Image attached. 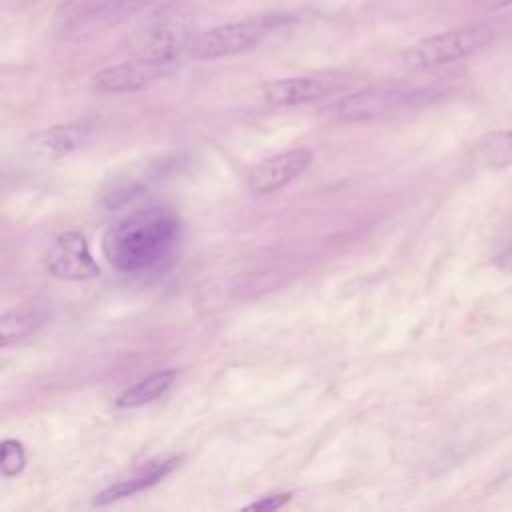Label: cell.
<instances>
[{
	"label": "cell",
	"instance_id": "6da1fadb",
	"mask_svg": "<svg viewBox=\"0 0 512 512\" xmlns=\"http://www.w3.org/2000/svg\"><path fill=\"white\" fill-rule=\"evenodd\" d=\"M178 236V216L170 208L150 206L110 226L102 250L116 270L142 272L160 264L172 252Z\"/></svg>",
	"mask_w": 512,
	"mask_h": 512
},
{
	"label": "cell",
	"instance_id": "ac0fdd59",
	"mask_svg": "<svg viewBox=\"0 0 512 512\" xmlns=\"http://www.w3.org/2000/svg\"><path fill=\"white\" fill-rule=\"evenodd\" d=\"M486 6H488V10H502V8L512 6V0H486Z\"/></svg>",
	"mask_w": 512,
	"mask_h": 512
},
{
	"label": "cell",
	"instance_id": "e0dca14e",
	"mask_svg": "<svg viewBox=\"0 0 512 512\" xmlns=\"http://www.w3.org/2000/svg\"><path fill=\"white\" fill-rule=\"evenodd\" d=\"M292 494L290 492H278V494H268L262 496L260 500H254L252 504L246 506V510H258V512H274L282 508L286 502H290Z\"/></svg>",
	"mask_w": 512,
	"mask_h": 512
},
{
	"label": "cell",
	"instance_id": "8fae6325",
	"mask_svg": "<svg viewBox=\"0 0 512 512\" xmlns=\"http://www.w3.org/2000/svg\"><path fill=\"white\" fill-rule=\"evenodd\" d=\"M50 314L42 306H18L2 314L0 318V342L8 346L22 338L36 334L46 322Z\"/></svg>",
	"mask_w": 512,
	"mask_h": 512
},
{
	"label": "cell",
	"instance_id": "2e32d148",
	"mask_svg": "<svg viewBox=\"0 0 512 512\" xmlns=\"http://www.w3.org/2000/svg\"><path fill=\"white\" fill-rule=\"evenodd\" d=\"M26 466V452L20 440L14 438H4L0 444V470L2 476L10 478L16 476L24 470Z\"/></svg>",
	"mask_w": 512,
	"mask_h": 512
},
{
	"label": "cell",
	"instance_id": "9c48e42d",
	"mask_svg": "<svg viewBox=\"0 0 512 512\" xmlns=\"http://www.w3.org/2000/svg\"><path fill=\"white\" fill-rule=\"evenodd\" d=\"M164 66L150 64L144 60H130L120 62L108 68H102L92 76V90L98 94H122V92H134L152 82L156 76L162 74Z\"/></svg>",
	"mask_w": 512,
	"mask_h": 512
},
{
	"label": "cell",
	"instance_id": "4fadbf2b",
	"mask_svg": "<svg viewBox=\"0 0 512 512\" xmlns=\"http://www.w3.org/2000/svg\"><path fill=\"white\" fill-rule=\"evenodd\" d=\"M90 140V126L86 124H62L52 126L40 134L42 150L52 156H62L82 148Z\"/></svg>",
	"mask_w": 512,
	"mask_h": 512
},
{
	"label": "cell",
	"instance_id": "52a82bcc",
	"mask_svg": "<svg viewBox=\"0 0 512 512\" xmlns=\"http://www.w3.org/2000/svg\"><path fill=\"white\" fill-rule=\"evenodd\" d=\"M46 268L64 280H90L100 276V266L90 254L88 242L80 232L58 234L46 250Z\"/></svg>",
	"mask_w": 512,
	"mask_h": 512
},
{
	"label": "cell",
	"instance_id": "3957f363",
	"mask_svg": "<svg viewBox=\"0 0 512 512\" xmlns=\"http://www.w3.org/2000/svg\"><path fill=\"white\" fill-rule=\"evenodd\" d=\"M286 20L288 16L284 14H264L218 24L200 34H194L188 46V54L194 58H222L242 54L258 46L272 30L286 24Z\"/></svg>",
	"mask_w": 512,
	"mask_h": 512
},
{
	"label": "cell",
	"instance_id": "d6986e66",
	"mask_svg": "<svg viewBox=\"0 0 512 512\" xmlns=\"http://www.w3.org/2000/svg\"><path fill=\"white\" fill-rule=\"evenodd\" d=\"M510 256H512V252H510Z\"/></svg>",
	"mask_w": 512,
	"mask_h": 512
},
{
	"label": "cell",
	"instance_id": "7c38bea8",
	"mask_svg": "<svg viewBox=\"0 0 512 512\" xmlns=\"http://www.w3.org/2000/svg\"><path fill=\"white\" fill-rule=\"evenodd\" d=\"M176 376H178V372L174 368L158 370V372L138 380L130 388H126L116 398V406L118 408H138V406L150 404V402H154L158 396H162L174 384Z\"/></svg>",
	"mask_w": 512,
	"mask_h": 512
},
{
	"label": "cell",
	"instance_id": "30bf717a",
	"mask_svg": "<svg viewBox=\"0 0 512 512\" xmlns=\"http://www.w3.org/2000/svg\"><path fill=\"white\" fill-rule=\"evenodd\" d=\"M178 462H180V456L162 460V462H158V464H150L144 474L134 476V478H130V480H122V482H118V484H114V486H108L106 490L98 492V494L94 496L92 504H94V506H106V504H110V502H114V500H120V498L132 496V494H136V492H140V490H146V488L154 486L156 482H160L162 478H166V476L178 466Z\"/></svg>",
	"mask_w": 512,
	"mask_h": 512
},
{
	"label": "cell",
	"instance_id": "5bb4252c",
	"mask_svg": "<svg viewBox=\"0 0 512 512\" xmlns=\"http://www.w3.org/2000/svg\"><path fill=\"white\" fill-rule=\"evenodd\" d=\"M476 158L488 168L512 166V130H496L484 134L476 142Z\"/></svg>",
	"mask_w": 512,
	"mask_h": 512
},
{
	"label": "cell",
	"instance_id": "ba28073f",
	"mask_svg": "<svg viewBox=\"0 0 512 512\" xmlns=\"http://www.w3.org/2000/svg\"><path fill=\"white\" fill-rule=\"evenodd\" d=\"M312 152L308 148L284 150L256 164L248 174V186L254 194H270L298 178L312 164Z\"/></svg>",
	"mask_w": 512,
	"mask_h": 512
},
{
	"label": "cell",
	"instance_id": "5b68a950",
	"mask_svg": "<svg viewBox=\"0 0 512 512\" xmlns=\"http://www.w3.org/2000/svg\"><path fill=\"white\" fill-rule=\"evenodd\" d=\"M348 78L340 72H322V74H308V76H292V78H278L264 84V96L272 104L280 106H294L304 102L320 100L328 94L340 92L348 86Z\"/></svg>",
	"mask_w": 512,
	"mask_h": 512
},
{
	"label": "cell",
	"instance_id": "8992f818",
	"mask_svg": "<svg viewBox=\"0 0 512 512\" xmlns=\"http://www.w3.org/2000/svg\"><path fill=\"white\" fill-rule=\"evenodd\" d=\"M416 98L418 94L408 88H368L340 98L334 104V114L344 122H366L408 106Z\"/></svg>",
	"mask_w": 512,
	"mask_h": 512
},
{
	"label": "cell",
	"instance_id": "9a60e30c",
	"mask_svg": "<svg viewBox=\"0 0 512 512\" xmlns=\"http://www.w3.org/2000/svg\"><path fill=\"white\" fill-rule=\"evenodd\" d=\"M130 0H66L60 10V22L64 26L68 24H82L90 18H100V16H108L114 10H120L122 6H126Z\"/></svg>",
	"mask_w": 512,
	"mask_h": 512
},
{
	"label": "cell",
	"instance_id": "7a4b0ae2",
	"mask_svg": "<svg viewBox=\"0 0 512 512\" xmlns=\"http://www.w3.org/2000/svg\"><path fill=\"white\" fill-rule=\"evenodd\" d=\"M194 38L188 18L176 8H164L148 16L130 36V50L134 58L166 66L188 46Z\"/></svg>",
	"mask_w": 512,
	"mask_h": 512
},
{
	"label": "cell",
	"instance_id": "277c9868",
	"mask_svg": "<svg viewBox=\"0 0 512 512\" xmlns=\"http://www.w3.org/2000/svg\"><path fill=\"white\" fill-rule=\"evenodd\" d=\"M492 38L494 28L488 24L460 26L414 42L404 50L402 60L412 68H436L480 52L492 42Z\"/></svg>",
	"mask_w": 512,
	"mask_h": 512
}]
</instances>
